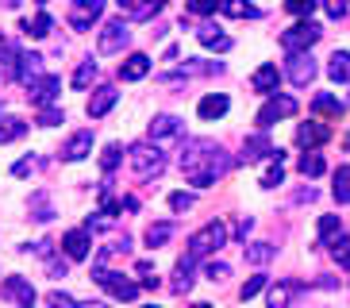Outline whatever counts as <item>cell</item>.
I'll list each match as a JSON object with an SVG mask.
<instances>
[{
	"label": "cell",
	"instance_id": "55",
	"mask_svg": "<svg viewBox=\"0 0 350 308\" xmlns=\"http://www.w3.org/2000/svg\"><path fill=\"white\" fill-rule=\"evenodd\" d=\"M150 308H154V305H150Z\"/></svg>",
	"mask_w": 350,
	"mask_h": 308
},
{
	"label": "cell",
	"instance_id": "13",
	"mask_svg": "<svg viewBox=\"0 0 350 308\" xmlns=\"http://www.w3.org/2000/svg\"><path fill=\"white\" fill-rule=\"evenodd\" d=\"M0 297L16 300L20 308H31L35 305V289L27 277H4V285H0Z\"/></svg>",
	"mask_w": 350,
	"mask_h": 308
},
{
	"label": "cell",
	"instance_id": "3",
	"mask_svg": "<svg viewBox=\"0 0 350 308\" xmlns=\"http://www.w3.org/2000/svg\"><path fill=\"white\" fill-rule=\"evenodd\" d=\"M227 243V227L219 224V220H212L208 227H200L193 239H189V251L185 255L193 258V262H200V258H208V255H216L219 246Z\"/></svg>",
	"mask_w": 350,
	"mask_h": 308
},
{
	"label": "cell",
	"instance_id": "48",
	"mask_svg": "<svg viewBox=\"0 0 350 308\" xmlns=\"http://www.w3.org/2000/svg\"><path fill=\"white\" fill-rule=\"evenodd\" d=\"M327 16L331 20H342V16H347V4H342V0H327Z\"/></svg>",
	"mask_w": 350,
	"mask_h": 308
},
{
	"label": "cell",
	"instance_id": "33",
	"mask_svg": "<svg viewBox=\"0 0 350 308\" xmlns=\"http://www.w3.org/2000/svg\"><path fill=\"white\" fill-rule=\"evenodd\" d=\"M327 246H331V255H335V262H339V266L350 274V239L347 235H335Z\"/></svg>",
	"mask_w": 350,
	"mask_h": 308
},
{
	"label": "cell",
	"instance_id": "17",
	"mask_svg": "<svg viewBox=\"0 0 350 308\" xmlns=\"http://www.w3.org/2000/svg\"><path fill=\"white\" fill-rule=\"evenodd\" d=\"M16 77H20L27 89H31L39 77H46V70H42V58H39V54H20V62H16Z\"/></svg>",
	"mask_w": 350,
	"mask_h": 308
},
{
	"label": "cell",
	"instance_id": "38",
	"mask_svg": "<svg viewBox=\"0 0 350 308\" xmlns=\"http://www.w3.org/2000/svg\"><path fill=\"white\" fill-rule=\"evenodd\" d=\"M51 16H46V12H39V16H35L31 23H23V31H27V35H35V39H46V35H51Z\"/></svg>",
	"mask_w": 350,
	"mask_h": 308
},
{
	"label": "cell",
	"instance_id": "23",
	"mask_svg": "<svg viewBox=\"0 0 350 308\" xmlns=\"http://www.w3.org/2000/svg\"><path fill=\"white\" fill-rule=\"evenodd\" d=\"M146 73H150V58H146V54H131V58L120 66V81H139Z\"/></svg>",
	"mask_w": 350,
	"mask_h": 308
},
{
	"label": "cell",
	"instance_id": "27",
	"mask_svg": "<svg viewBox=\"0 0 350 308\" xmlns=\"http://www.w3.org/2000/svg\"><path fill=\"white\" fill-rule=\"evenodd\" d=\"M20 135H27V123L16 120V116H0V143H12Z\"/></svg>",
	"mask_w": 350,
	"mask_h": 308
},
{
	"label": "cell",
	"instance_id": "31",
	"mask_svg": "<svg viewBox=\"0 0 350 308\" xmlns=\"http://www.w3.org/2000/svg\"><path fill=\"white\" fill-rule=\"evenodd\" d=\"M335 201H339V205H350V166H339V170H335Z\"/></svg>",
	"mask_w": 350,
	"mask_h": 308
},
{
	"label": "cell",
	"instance_id": "5",
	"mask_svg": "<svg viewBox=\"0 0 350 308\" xmlns=\"http://www.w3.org/2000/svg\"><path fill=\"white\" fill-rule=\"evenodd\" d=\"M93 281H96L100 289H108L116 300H135V297H139V285H135V281H127L124 274H116V270L93 266Z\"/></svg>",
	"mask_w": 350,
	"mask_h": 308
},
{
	"label": "cell",
	"instance_id": "21",
	"mask_svg": "<svg viewBox=\"0 0 350 308\" xmlns=\"http://www.w3.org/2000/svg\"><path fill=\"white\" fill-rule=\"evenodd\" d=\"M327 77L335 85H347L350 81V51H335L327 58Z\"/></svg>",
	"mask_w": 350,
	"mask_h": 308
},
{
	"label": "cell",
	"instance_id": "30",
	"mask_svg": "<svg viewBox=\"0 0 350 308\" xmlns=\"http://www.w3.org/2000/svg\"><path fill=\"white\" fill-rule=\"evenodd\" d=\"M224 12L231 16V20H254L258 16V8L247 4V0H224Z\"/></svg>",
	"mask_w": 350,
	"mask_h": 308
},
{
	"label": "cell",
	"instance_id": "56",
	"mask_svg": "<svg viewBox=\"0 0 350 308\" xmlns=\"http://www.w3.org/2000/svg\"><path fill=\"white\" fill-rule=\"evenodd\" d=\"M39 4H42V0H39Z\"/></svg>",
	"mask_w": 350,
	"mask_h": 308
},
{
	"label": "cell",
	"instance_id": "32",
	"mask_svg": "<svg viewBox=\"0 0 350 308\" xmlns=\"http://www.w3.org/2000/svg\"><path fill=\"white\" fill-rule=\"evenodd\" d=\"M323 170H327V162H323L319 154H312V151L300 154V174H304V177H319Z\"/></svg>",
	"mask_w": 350,
	"mask_h": 308
},
{
	"label": "cell",
	"instance_id": "43",
	"mask_svg": "<svg viewBox=\"0 0 350 308\" xmlns=\"http://www.w3.org/2000/svg\"><path fill=\"white\" fill-rule=\"evenodd\" d=\"M281 181H285V170H281V162H273L266 174H262V185H266V189H273V185H281Z\"/></svg>",
	"mask_w": 350,
	"mask_h": 308
},
{
	"label": "cell",
	"instance_id": "41",
	"mask_svg": "<svg viewBox=\"0 0 350 308\" xmlns=\"http://www.w3.org/2000/svg\"><path fill=\"white\" fill-rule=\"evenodd\" d=\"M262 289H266V274H254V277L247 281V285H243V293H239V297H243V300H250V297H258Z\"/></svg>",
	"mask_w": 350,
	"mask_h": 308
},
{
	"label": "cell",
	"instance_id": "8",
	"mask_svg": "<svg viewBox=\"0 0 350 308\" xmlns=\"http://www.w3.org/2000/svg\"><path fill=\"white\" fill-rule=\"evenodd\" d=\"M127 42H131V31H127V23H124V20H112V23H104L100 39H96V51H100V54H120Z\"/></svg>",
	"mask_w": 350,
	"mask_h": 308
},
{
	"label": "cell",
	"instance_id": "39",
	"mask_svg": "<svg viewBox=\"0 0 350 308\" xmlns=\"http://www.w3.org/2000/svg\"><path fill=\"white\" fill-rule=\"evenodd\" d=\"M219 8H224V0H189V12L193 16H212Z\"/></svg>",
	"mask_w": 350,
	"mask_h": 308
},
{
	"label": "cell",
	"instance_id": "6",
	"mask_svg": "<svg viewBox=\"0 0 350 308\" xmlns=\"http://www.w3.org/2000/svg\"><path fill=\"white\" fill-rule=\"evenodd\" d=\"M297 112V97H288V92H278L273 101H266L262 108H258V131H269L278 120H285V116Z\"/></svg>",
	"mask_w": 350,
	"mask_h": 308
},
{
	"label": "cell",
	"instance_id": "45",
	"mask_svg": "<svg viewBox=\"0 0 350 308\" xmlns=\"http://www.w3.org/2000/svg\"><path fill=\"white\" fill-rule=\"evenodd\" d=\"M46 308H81V305L73 297H66V293H51V297H46Z\"/></svg>",
	"mask_w": 350,
	"mask_h": 308
},
{
	"label": "cell",
	"instance_id": "28",
	"mask_svg": "<svg viewBox=\"0 0 350 308\" xmlns=\"http://www.w3.org/2000/svg\"><path fill=\"white\" fill-rule=\"evenodd\" d=\"M273 251H278L273 243H247V262L250 266H266L269 258H273Z\"/></svg>",
	"mask_w": 350,
	"mask_h": 308
},
{
	"label": "cell",
	"instance_id": "29",
	"mask_svg": "<svg viewBox=\"0 0 350 308\" xmlns=\"http://www.w3.org/2000/svg\"><path fill=\"white\" fill-rule=\"evenodd\" d=\"M200 42H204L208 51H227V47H231V39H227V35H219V27H212V23H208V27H200Z\"/></svg>",
	"mask_w": 350,
	"mask_h": 308
},
{
	"label": "cell",
	"instance_id": "42",
	"mask_svg": "<svg viewBox=\"0 0 350 308\" xmlns=\"http://www.w3.org/2000/svg\"><path fill=\"white\" fill-rule=\"evenodd\" d=\"M204 277H208V281H224V277H231V266H227V262H208Z\"/></svg>",
	"mask_w": 350,
	"mask_h": 308
},
{
	"label": "cell",
	"instance_id": "47",
	"mask_svg": "<svg viewBox=\"0 0 350 308\" xmlns=\"http://www.w3.org/2000/svg\"><path fill=\"white\" fill-rule=\"evenodd\" d=\"M46 274H51V277H66V262H62V258H46Z\"/></svg>",
	"mask_w": 350,
	"mask_h": 308
},
{
	"label": "cell",
	"instance_id": "40",
	"mask_svg": "<svg viewBox=\"0 0 350 308\" xmlns=\"http://www.w3.org/2000/svg\"><path fill=\"white\" fill-rule=\"evenodd\" d=\"M62 108H54V104H46V108H39V127H54V123H62Z\"/></svg>",
	"mask_w": 350,
	"mask_h": 308
},
{
	"label": "cell",
	"instance_id": "34",
	"mask_svg": "<svg viewBox=\"0 0 350 308\" xmlns=\"http://www.w3.org/2000/svg\"><path fill=\"white\" fill-rule=\"evenodd\" d=\"M170 235H174V224H170V220H162V224H150V227H146V246H162Z\"/></svg>",
	"mask_w": 350,
	"mask_h": 308
},
{
	"label": "cell",
	"instance_id": "25",
	"mask_svg": "<svg viewBox=\"0 0 350 308\" xmlns=\"http://www.w3.org/2000/svg\"><path fill=\"white\" fill-rule=\"evenodd\" d=\"M278 81H281V73L273 70V66H262V70H254V77H250V89L254 92H278Z\"/></svg>",
	"mask_w": 350,
	"mask_h": 308
},
{
	"label": "cell",
	"instance_id": "49",
	"mask_svg": "<svg viewBox=\"0 0 350 308\" xmlns=\"http://www.w3.org/2000/svg\"><path fill=\"white\" fill-rule=\"evenodd\" d=\"M250 227H254V220H250V216H243V220L235 224V239H247V235H250Z\"/></svg>",
	"mask_w": 350,
	"mask_h": 308
},
{
	"label": "cell",
	"instance_id": "35",
	"mask_svg": "<svg viewBox=\"0 0 350 308\" xmlns=\"http://www.w3.org/2000/svg\"><path fill=\"white\" fill-rule=\"evenodd\" d=\"M124 146H120V143H108V146H104V154H100V170H104V174H112V170H116V166H120V158H124Z\"/></svg>",
	"mask_w": 350,
	"mask_h": 308
},
{
	"label": "cell",
	"instance_id": "20",
	"mask_svg": "<svg viewBox=\"0 0 350 308\" xmlns=\"http://www.w3.org/2000/svg\"><path fill=\"white\" fill-rule=\"evenodd\" d=\"M227 108H231V101H227L224 92H212V97H204V101L196 104L200 120H219V116H227Z\"/></svg>",
	"mask_w": 350,
	"mask_h": 308
},
{
	"label": "cell",
	"instance_id": "37",
	"mask_svg": "<svg viewBox=\"0 0 350 308\" xmlns=\"http://www.w3.org/2000/svg\"><path fill=\"white\" fill-rule=\"evenodd\" d=\"M96 81V62H81L77 73H73V89H89Z\"/></svg>",
	"mask_w": 350,
	"mask_h": 308
},
{
	"label": "cell",
	"instance_id": "9",
	"mask_svg": "<svg viewBox=\"0 0 350 308\" xmlns=\"http://www.w3.org/2000/svg\"><path fill=\"white\" fill-rule=\"evenodd\" d=\"M62 251H66L70 262H85L89 251H93V231H89V227H73V231H66V235H62Z\"/></svg>",
	"mask_w": 350,
	"mask_h": 308
},
{
	"label": "cell",
	"instance_id": "26",
	"mask_svg": "<svg viewBox=\"0 0 350 308\" xmlns=\"http://www.w3.org/2000/svg\"><path fill=\"white\" fill-rule=\"evenodd\" d=\"M170 285H174V293H189V289H193V258L189 255L174 266V281H170Z\"/></svg>",
	"mask_w": 350,
	"mask_h": 308
},
{
	"label": "cell",
	"instance_id": "1",
	"mask_svg": "<svg viewBox=\"0 0 350 308\" xmlns=\"http://www.w3.org/2000/svg\"><path fill=\"white\" fill-rule=\"evenodd\" d=\"M177 166H181V174H185V181L193 189H208V185H216L231 170V154L219 143H212V139H189L181 146Z\"/></svg>",
	"mask_w": 350,
	"mask_h": 308
},
{
	"label": "cell",
	"instance_id": "12",
	"mask_svg": "<svg viewBox=\"0 0 350 308\" xmlns=\"http://www.w3.org/2000/svg\"><path fill=\"white\" fill-rule=\"evenodd\" d=\"M58 89H62V77H58V73H46V77H39V81H35L27 92H31L35 108H46V104L58 101Z\"/></svg>",
	"mask_w": 350,
	"mask_h": 308
},
{
	"label": "cell",
	"instance_id": "22",
	"mask_svg": "<svg viewBox=\"0 0 350 308\" xmlns=\"http://www.w3.org/2000/svg\"><path fill=\"white\" fill-rule=\"evenodd\" d=\"M27 216H31L35 224H46V220H54V208H51V196H46V189L31 193V201H27Z\"/></svg>",
	"mask_w": 350,
	"mask_h": 308
},
{
	"label": "cell",
	"instance_id": "4",
	"mask_svg": "<svg viewBox=\"0 0 350 308\" xmlns=\"http://www.w3.org/2000/svg\"><path fill=\"white\" fill-rule=\"evenodd\" d=\"M150 139L146 143H154V146H174V143H181L185 139V123H181V116H170V112H162V116H154L150 120Z\"/></svg>",
	"mask_w": 350,
	"mask_h": 308
},
{
	"label": "cell",
	"instance_id": "14",
	"mask_svg": "<svg viewBox=\"0 0 350 308\" xmlns=\"http://www.w3.org/2000/svg\"><path fill=\"white\" fill-rule=\"evenodd\" d=\"M300 293V281L285 277V281H273L266 293V308H293V297Z\"/></svg>",
	"mask_w": 350,
	"mask_h": 308
},
{
	"label": "cell",
	"instance_id": "7",
	"mask_svg": "<svg viewBox=\"0 0 350 308\" xmlns=\"http://www.w3.org/2000/svg\"><path fill=\"white\" fill-rule=\"evenodd\" d=\"M316 39H319V23H312V20L293 23L288 31H281V47H285L288 54H304Z\"/></svg>",
	"mask_w": 350,
	"mask_h": 308
},
{
	"label": "cell",
	"instance_id": "16",
	"mask_svg": "<svg viewBox=\"0 0 350 308\" xmlns=\"http://www.w3.org/2000/svg\"><path fill=\"white\" fill-rule=\"evenodd\" d=\"M327 139H331V127H327V123L308 120V123H300V127H297V143L304 146V151H312V146H323Z\"/></svg>",
	"mask_w": 350,
	"mask_h": 308
},
{
	"label": "cell",
	"instance_id": "46",
	"mask_svg": "<svg viewBox=\"0 0 350 308\" xmlns=\"http://www.w3.org/2000/svg\"><path fill=\"white\" fill-rule=\"evenodd\" d=\"M170 208H174V212H189V208H193V193H174L170 196Z\"/></svg>",
	"mask_w": 350,
	"mask_h": 308
},
{
	"label": "cell",
	"instance_id": "10",
	"mask_svg": "<svg viewBox=\"0 0 350 308\" xmlns=\"http://www.w3.org/2000/svg\"><path fill=\"white\" fill-rule=\"evenodd\" d=\"M104 12V0H73L70 4V27L73 31H89Z\"/></svg>",
	"mask_w": 350,
	"mask_h": 308
},
{
	"label": "cell",
	"instance_id": "24",
	"mask_svg": "<svg viewBox=\"0 0 350 308\" xmlns=\"http://www.w3.org/2000/svg\"><path fill=\"white\" fill-rule=\"evenodd\" d=\"M312 108H316L319 116H327V120H342V112H347V104H342L339 97H331V92H319L316 101H312Z\"/></svg>",
	"mask_w": 350,
	"mask_h": 308
},
{
	"label": "cell",
	"instance_id": "18",
	"mask_svg": "<svg viewBox=\"0 0 350 308\" xmlns=\"http://www.w3.org/2000/svg\"><path fill=\"white\" fill-rule=\"evenodd\" d=\"M116 101H120V92H116L112 85H100V89L93 92V101H89V120H100V116H108Z\"/></svg>",
	"mask_w": 350,
	"mask_h": 308
},
{
	"label": "cell",
	"instance_id": "36",
	"mask_svg": "<svg viewBox=\"0 0 350 308\" xmlns=\"http://www.w3.org/2000/svg\"><path fill=\"white\" fill-rule=\"evenodd\" d=\"M331 235H342L339 216H319V243H331Z\"/></svg>",
	"mask_w": 350,
	"mask_h": 308
},
{
	"label": "cell",
	"instance_id": "44",
	"mask_svg": "<svg viewBox=\"0 0 350 308\" xmlns=\"http://www.w3.org/2000/svg\"><path fill=\"white\" fill-rule=\"evenodd\" d=\"M285 8L293 12V16H312V8H316V0H285Z\"/></svg>",
	"mask_w": 350,
	"mask_h": 308
},
{
	"label": "cell",
	"instance_id": "51",
	"mask_svg": "<svg viewBox=\"0 0 350 308\" xmlns=\"http://www.w3.org/2000/svg\"><path fill=\"white\" fill-rule=\"evenodd\" d=\"M120 8H124V12H131V16H139V12L146 8V4H143V0H120Z\"/></svg>",
	"mask_w": 350,
	"mask_h": 308
},
{
	"label": "cell",
	"instance_id": "19",
	"mask_svg": "<svg viewBox=\"0 0 350 308\" xmlns=\"http://www.w3.org/2000/svg\"><path fill=\"white\" fill-rule=\"evenodd\" d=\"M273 151H278V146H273V143L266 139V131H258V135H250L247 143H243V154H239V162H254V158H262V154L269 158Z\"/></svg>",
	"mask_w": 350,
	"mask_h": 308
},
{
	"label": "cell",
	"instance_id": "15",
	"mask_svg": "<svg viewBox=\"0 0 350 308\" xmlns=\"http://www.w3.org/2000/svg\"><path fill=\"white\" fill-rule=\"evenodd\" d=\"M316 77V58L308 51L304 54H288V81L293 85H308Z\"/></svg>",
	"mask_w": 350,
	"mask_h": 308
},
{
	"label": "cell",
	"instance_id": "54",
	"mask_svg": "<svg viewBox=\"0 0 350 308\" xmlns=\"http://www.w3.org/2000/svg\"><path fill=\"white\" fill-rule=\"evenodd\" d=\"M154 4H165V0H154Z\"/></svg>",
	"mask_w": 350,
	"mask_h": 308
},
{
	"label": "cell",
	"instance_id": "11",
	"mask_svg": "<svg viewBox=\"0 0 350 308\" xmlns=\"http://www.w3.org/2000/svg\"><path fill=\"white\" fill-rule=\"evenodd\" d=\"M89 151H93V131L81 127V131H73L66 139V146L58 154H62V162H81V158H89Z\"/></svg>",
	"mask_w": 350,
	"mask_h": 308
},
{
	"label": "cell",
	"instance_id": "52",
	"mask_svg": "<svg viewBox=\"0 0 350 308\" xmlns=\"http://www.w3.org/2000/svg\"><path fill=\"white\" fill-rule=\"evenodd\" d=\"M297 201H304V205H308V201H316V189H300Z\"/></svg>",
	"mask_w": 350,
	"mask_h": 308
},
{
	"label": "cell",
	"instance_id": "2",
	"mask_svg": "<svg viewBox=\"0 0 350 308\" xmlns=\"http://www.w3.org/2000/svg\"><path fill=\"white\" fill-rule=\"evenodd\" d=\"M127 162H131L135 181H154L165 170V154H162V146H154V143H135L131 151H127Z\"/></svg>",
	"mask_w": 350,
	"mask_h": 308
},
{
	"label": "cell",
	"instance_id": "53",
	"mask_svg": "<svg viewBox=\"0 0 350 308\" xmlns=\"http://www.w3.org/2000/svg\"><path fill=\"white\" fill-rule=\"evenodd\" d=\"M193 308H212V305H193Z\"/></svg>",
	"mask_w": 350,
	"mask_h": 308
},
{
	"label": "cell",
	"instance_id": "50",
	"mask_svg": "<svg viewBox=\"0 0 350 308\" xmlns=\"http://www.w3.org/2000/svg\"><path fill=\"white\" fill-rule=\"evenodd\" d=\"M31 170H35V162H31V158H23V162H16V166H12V174H16V177H27Z\"/></svg>",
	"mask_w": 350,
	"mask_h": 308
}]
</instances>
